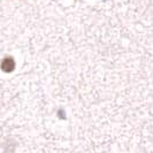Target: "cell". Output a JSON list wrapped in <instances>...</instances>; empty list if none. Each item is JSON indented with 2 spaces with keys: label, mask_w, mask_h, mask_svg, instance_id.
<instances>
[{
  "label": "cell",
  "mask_w": 153,
  "mask_h": 153,
  "mask_svg": "<svg viewBox=\"0 0 153 153\" xmlns=\"http://www.w3.org/2000/svg\"><path fill=\"white\" fill-rule=\"evenodd\" d=\"M1 68L4 69L5 71H12L13 68H14V61H13V59H10V58H6L2 63H1Z\"/></svg>",
  "instance_id": "cell-1"
}]
</instances>
